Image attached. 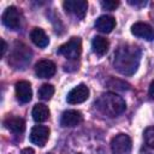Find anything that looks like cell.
I'll use <instances>...</instances> for the list:
<instances>
[{"mask_svg":"<svg viewBox=\"0 0 154 154\" xmlns=\"http://www.w3.org/2000/svg\"><path fill=\"white\" fill-rule=\"evenodd\" d=\"M82 122H83V116L77 109L65 111L61 114V118H60V124H61V126H65V128L76 126L78 124H81Z\"/></svg>","mask_w":154,"mask_h":154,"instance_id":"obj_9","label":"cell"},{"mask_svg":"<svg viewBox=\"0 0 154 154\" xmlns=\"http://www.w3.org/2000/svg\"><path fill=\"white\" fill-rule=\"evenodd\" d=\"M95 28L103 32V34H109L114 28H116V19L112 16H100L96 20H95Z\"/></svg>","mask_w":154,"mask_h":154,"instance_id":"obj_13","label":"cell"},{"mask_svg":"<svg viewBox=\"0 0 154 154\" xmlns=\"http://www.w3.org/2000/svg\"><path fill=\"white\" fill-rule=\"evenodd\" d=\"M57 66L51 60H41L35 65V73L40 78H49L54 76Z\"/></svg>","mask_w":154,"mask_h":154,"instance_id":"obj_11","label":"cell"},{"mask_svg":"<svg viewBox=\"0 0 154 154\" xmlns=\"http://www.w3.org/2000/svg\"><path fill=\"white\" fill-rule=\"evenodd\" d=\"M148 93H149V96H150V97H154V79L152 81V83H150V85H149Z\"/></svg>","mask_w":154,"mask_h":154,"instance_id":"obj_23","label":"cell"},{"mask_svg":"<svg viewBox=\"0 0 154 154\" xmlns=\"http://www.w3.org/2000/svg\"><path fill=\"white\" fill-rule=\"evenodd\" d=\"M16 96L22 103H28L32 97L31 84L28 81H19L16 83Z\"/></svg>","mask_w":154,"mask_h":154,"instance_id":"obj_12","label":"cell"},{"mask_svg":"<svg viewBox=\"0 0 154 154\" xmlns=\"http://www.w3.org/2000/svg\"><path fill=\"white\" fill-rule=\"evenodd\" d=\"M130 5H134V6H137V7H140V6H146L147 5V1H144V0H129L128 1Z\"/></svg>","mask_w":154,"mask_h":154,"instance_id":"obj_21","label":"cell"},{"mask_svg":"<svg viewBox=\"0 0 154 154\" xmlns=\"http://www.w3.org/2000/svg\"><path fill=\"white\" fill-rule=\"evenodd\" d=\"M32 118L37 123H43L49 118V109L45 103H36L32 108Z\"/></svg>","mask_w":154,"mask_h":154,"instance_id":"obj_17","label":"cell"},{"mask_svg":"<svg viewBox=\"0 0 154 154\" xmlns=\"http://www.w3.org/2000/svg\"><path fill=\"white\" fill-rule=\"evenodd\" d=\"M63 6L66 12L72 13L78 19H83L87 13L88 2L85 0H66L63 2Z\"/></svg>","mask_w":154,"mask_h":154,"instance_id":"obj_6","label":"cell"},{"mask_svg":"<svg viewBox=\"0 0 154 154\" xmlns=\"http://www.w3.org/2000/svg\"><path fill=\"white\" fill-rule=\"evenodd\" d=\"M4 125L13 134H22L25 130V122L20 117H7L4 120Z\"/></svg>","mask_w":154,"mask_h":154,"instance_id":"obj_14","label":"cell"},{"mask_svg":"<svg viewBox=\"0 0 154 154\" xmlns=\"http://www.w3.org/2000/svg\"><path fill=\"white\" fill-rule=\"evenodd\" d=\"M141 59V49L137 46L132 45H123L119 46L114 53L113 65L114 69L124 75L131 76L136 72Z\"/></svg>","mask_w":154,"mask_h":154,"instance_id":"obj_1","label":"cell"},{"mask_svg":"<svg viewBox=\"0 0 154 154\" xmlns=\"http://www.w3.org/2000/svg\"><path fill=\"white\" fill-rule=\"evenodd\" d=\"M100 4L103 10H108V11H114L119 6V1H114V0H102Z\"/></svg>","mask_w":154,"mask_h":154,"instance_id":"obj_20","label":"cell"},{"mask_svg":"<svg viewBox=\"0 0 154 154\" xmlns=\"http://www.w3.org/2000/svg\"><path fill=\"white\" fill-rule=\"evenodd\" d=\"M88 97H89V88L85 84L81 83L69 91L66 96V101L71 105H77L84 102Z\"/></svg>","mask_w":154,"mask_h":154,"instance_id":"obj_7","label":"cell"},{"mask_svg":"<svg viewBox=\"0 0 154 154\" xmlns=\"http://www.w3.org/2000/svg\"><path fill=\"white\" fill-rule=\"evenodd\" d=\"M95 106L101 113H103L107 117H117L122 114L126 108V103L124 99L114 93L102 94L95 101Z\"/></svg>","mask_w":154,"mask_h":154,"instance_id":"obj_2","label":"cell"},{"mask_svg":"<svg viewBox=\"0 0 154 154\" xmlns=\"http://www.w3.org/2000/svg\"><path fill=\"white\" fill-rule=\"evenodd\" d=\"M48 137L49 129L45 125H35L30 131V142L38 147H43L48 141Z\"/></svg>","mask_w":154,"mask_h":154,"instance_id":"obj_8","label":"cell"},{"mask_svg":"<svg viewBox=\"0 0 154 154\" xmlns=\"http://www.w3.org/2000/svg\"><path fill=\"white\" fill-rule=\"evenodd\" d=\"M143 138H144L146 144L149 148L154 149V126H150V128L146 129V131L143 134Z\"/></svg>","mask_w":154,"mask_h":154,"instance_id":"obj_19","label":"cell"},{"mask_svg":"<svg viewBox=\"0 0 154 154\" xmlns=\"http://www.w3.org/2000/svg\"><path fill=\"white\" fill-rule=\"evenodd\" d=\"M20 154H35V150H34L32 148H30V147H26V148H24V149L22 150Z\"/></svg>","mask_w":154,"mask_h":154,"instance_id":"obj_22","label":"cell"},{"mask_svg":"<svg viewBox=\"0 0 154 154\" xmlns=\"http://www.w3.org/2000/svg\"><path fill=\"white\" fill-rule=\"evenodd\" d=\"M57 53L59 55L65 57L69 60H76L81 57L82 53V41L79 37H72L64 45H61Z\"/></svg>","mask_w":154,"mask_h":154,"instance_id":"obj_3","label":"cell"},{"mask_svg":"<svg viewBox=\"0 0 154 154\" xmlns=\"http://www.w3.org/2000/svg\"><path fill=\"white\" fill-rule=\"evenodd\" d=\"M54 94V87L49 83H45L38 89V97L43 101H48Z\"/></svg>","mask_w":154,"mask_h":154,"instance_id":"obj_18","label":"cell"},{"mask_svg":"<svg viewBox=\"0 0 154 154\" xmlns=\"http://www.w3.org/2000/svg\"><path fill=\"white\" fill-rule=\"evenodd\" d=\"M1 20H2V24L8 29L17 30L20 26V20H22L18 8L14 6H8L2 13Z\"/></svg>","mask_w":154,"mask_h":154,"instance_id":"obj_5","label":"cell"},{"mask_svg":"<svg viewBox=\"0 0 154 154\" xmlns=\"http://www.w3.org/2000/svg\"><path fill=\"white\" fill-rule=\"evenodd\" d=\"M1 45H2V47H1V57H4V54L6 52V48H7V45H6L5 40H1Z\"/></svg>","mask_w":154,"mask_h":154,"instance_id":"obj_24","label":"cell"},{"mask_svg":"<svg viewBox=\"0 0 154 154\" xmlns=\"http://www.w3.org/2000/svg\"><path fill=\"white\" fill-rule=\"evenodd\" d=\"M131 34L135 35L136 37L144 38L148 41L154 40V29L143 22H137L131 26Z\"/></svg>","mask_w":154,"mask_h":154,"instance_id":"obj_10","label":"cell"},{"mask_svg":"<svg viewBox=\"0 0 154 154\" xmlns=\"http://www.w3.org/2000/svg\"><path fill=\"white\" fill-rule=\"evenodd\" d=\"M131 149H132L131 138L125 134H118L111 141L112 154H131Z\"/></svg>","mask_w":154,"mask_h":154,"instance_id":"obj_4","label":"cell"},{"mask_svg":"<svg viewBox=\"0 0 154 154\" xmlns=\"http://www.w3.org/2000/svg\"><path fill=\"white\" fill-rule=\"evenodd\" d=\"M108 47H109L108 41L102 36H95L93 38V41H91L93 52L99 57L105 55L107 53V51H108Z\"/></svg>","mask_w":154,"mask_h":154,"instance_id":"obj_16","label":"cell"},{"mask_svg":"<svg viewBox=\"0 0 154 154\" xmlns=\"http://www.w3.org/2000/svg\"><path fill=\"white\" fill-rule=\"evenodd\" d=\"M30 38L32 41L34 45H36L40 48H45L48 46L49 43V38L46 35V32L41 29V28H34L30 31Z\"/></svg>","mask_w":154,"mask_h":154,"instance_id":"obj_15","label":"cell"}]
</instances>
